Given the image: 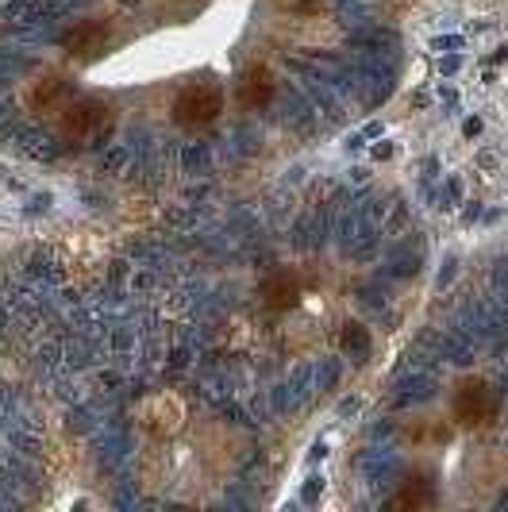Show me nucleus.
I'll return each mask as SVG.
<instances>
[{"label": "nucleus", "mask_w": 508, "mask_h": 512, "mask_svg": "<svg viewBox=\"0 0 508 512\" xmlns=\"http://www.w3.org/2000/svg\"><path fill=\"white\" fill-rule=\"evenodd\" d=\"M220 108H224L220 89H212V85H189V89H181L178 101H174V120L185 124V128H201V124H212L220 116Z\"/></svg>", "instance_id": "1"}, {"label": "nucleus", "mask_w": 508, "mask_h": 512, "mask_svg": "<svg viewBox=\"0 0 508 512\" xmlns=\"http://www.w3.org/2000/svg\"><path fill=\"white\" fill-rule=\"evenodd\" d=\"M108 39V27L101 24V20H85V24H77L70 35H66V51H74V54H93V51H101V43Z\"/></svg>", "instance_id": "5"}, {"label": "nucleus", "mask_w": 508, "mask_h": 512, "mask_svg": "<svg viewBox=\"0 0 508 512\" xmlns=\"http://www.w3.org/2000/svg\"><path fill=\"white\" fill-rule=\"evenodd\" d=\"M239 97L247 108H262V104H270L274 97V74L266 70V66H251L243 81H239Z\"/></svg>", "instance_id": "4"}, {"label": "nucleus", "mask_w": 508, "mask_h": 512, "mask_svg": "<svg viewBox=\"0 0 508 512\" xmlns=\"http://www.w3.org/2000/svg\"><path fill=\"white\" fill-rule=\"evenodd\" d=\"M497 412H501V397H497L485 382H466L462 389H458L455 416L466 424V428H485V424H493Z\"/></svg>", "instance_id": "2"}, {"label": "nucleus", "mask_w": 508, "mask_h": 512, "mask_svg": "<svg viewBox=\"0 0 508 512\" xmlns=\"http://www.w3.org/2000/svg\"><path fill=\"white\" fill-rule=\"evenodd\" d=\"M66 93V85H62V77H43L35 89H31V104L35 108H51L58 97Z\"/></svg>", "instance_id": "8"}, {"label": "nucleus", "mask_w": 508, "mask_h": 512, "mask_svg": "<svg viewBox=\"0 0 508 512\" xmlns=\"http://www.w3.org/2000/svg\"><path fill=\"white\" fill-rule=\"evenodd\" d=\"M104 124V104L97 97H81L66 108V116H62V131L66 135H74V139H85V135H93V131Z\"/></svg>", "instance_id": "3"}, {"label": "nucleus", "mask_w": 508, "mask_h": 512, "mask_svg": "<svg viewBox=\"0 0 508 512\" xmlns=\"http://www.w3.org/2000/svg\"><path fill=\"white\" fill-rule=\"evenodd\" d=\"M297 297H301V289L293 278H285V274H274V278H266L262 282V301L270 308H289L297 305Z\"/></svg>", "instance_id": "6"}, {"label": "nucleus", "mask_w": 508, "mask_h": 512, "mask_svg": "<svg viewBox=\"0 0 508 512\" xmlns=\"http://www.w3.org/2000/svg\"><path fill=\"white\" fill-rule=\"evenodd\" d=\"M393 505H397V509H424V505H432V486L416 478L412 486L401 489V497H397Z\"/></svg>", "instance_id": "7"}]
</instances>
